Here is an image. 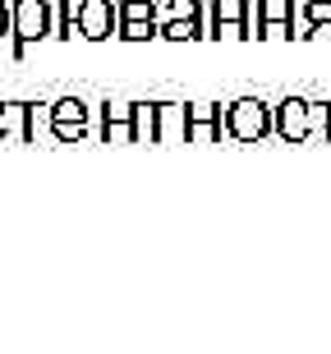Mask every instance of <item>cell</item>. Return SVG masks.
I'll list each match as a JSON object with an SVG mask.
<instances>
[{
	"mask_svg": "<svg viewBox=\"0 0 331 354\" xmlns=\"http://www.w3.org/2000/svg\"><path fill=\"white\" fill-rule=\"evenodd\" d=\"M225 133L235 143H263L267 133H276V106L258 102V97H239L225 106Z\"/></svg>",
	"mask_w": 331,
	"mask_h": 354,
	"instance_id": "1",
	"label": "cell"
},
{
	"mask_svg": "<svg viewBox=\"0 0 331 354\" xmlns=\"http://www.w3.org/2000/svg\"><path fill=\"white\" fill-rule=\"evenodd\" d=\"M55 32V5L51 0H14V60H23L28 46Z\"/></svg>",
	"mask_w": 331,
	"mask_h": 354,
	"instance_id": "2",
	"label": "cell"
},
{
	"mask_svg": "<svg viewBox=\"0 0 331 354\" xmlns=\"http://www.w3.org/2000/svg\"><path fill=\"white\" fill-rule=\"evenodd\" d=\"M88 124H93V106L83 102V97H60V102H51V133L60 143L88 138Z\"/></svg>",
	"mask_w": 331,
	"mask_h": 354,
	"instance_id": "3",
	"label": "cell"
},
{
	"mask_svg": "<svg viewBox=\"0 0 331 354\" xmlns=\"http://www.w3.org/2000/svg\"><path fill=\"white\" fill-rule=\"evenodd\" d=\"M120 32V5L115 0H79V37L106 41Z\"/></svg>",
	"mask_w": 331,
	"mask_h": 354,
	"instance_id": "4",
	"label": "cell"
},
{
	"mask_svg": "<svg viewBox=\"0 0 331 354\" xmlns=\"http://www.w3.org/2000/svg\"><path fill=\"white\" fill-rule=\"evenodd\" d=\"M276 133L285 143L313 138V102H308V97H285V102H276Z\"/></svg>",
	"mask_w": 331,
	"mask_h": 354,
	"instance_id": "5",
	"label": "cell"
},
{
	"mask_svg": "<svg viewBox=\"0 0 331 354\" xmlns=\"http://www.w3.org/2000/svg\"><path fill=\"white\" fill-rule=\"evenodd\" d=\"M138 102H102V143H138Z\"/></svg>",
	"mask_w": 331,
	"mask_h": 354,
	"instance_id": "6",
	"label": "cell"
},
{
	"mask_svg": "<svg viewBox=\"0 0 331 354\" xmlns=\"http://www.w3.org/2000/svg\"><path fill=\"white\" fill-rule=\"evenodd\" d=\"M225 133V111L212 102H193L189 106V143H216Z\"/></svg>",
	"mask_w": 331,
	"mask_h": 354,
	"instance_id": "7",
	"label": "cell"
},
{
	"mask_svg": "<svg viewBox=\"0 0 331 354\" xmlns=\"http://www.w3.org/2000/svg\"><path fill=\"white\" fill-rule=\"evenodd\" d=\"M157 143H189V106L157 102Z\"/></svg>",
	"mask_w": 331,
	"mask_h": 354,
	"instance_id": "8",
	"label": "cell"
},
{
	"mask_svg": "<svg viewBox=\"0 0 331 354\" xmlns=\"http://www.w3.org/2000/svg\"><path fill=\"white\" fill-rule=\"evenodd\" d=\"M258 14H263V37H299L290 0H258Z\"/></svg>",
	"mask_w": 331,
	"mask_h": 354,
	"instance_id": "9",
	"label": "cell"
},
{
	"mask_svg": "<svg viewBox=\"0 0 331 354\" xmlns=\"http://www.w3.org/2000/svg\"><path fill=\"white\" fill-rule=\"evenodd\" d=\"M299 37H331V0H304Z\"/></svg>",
	"mask_w": 331,
	"mask_h": 354,
	"instance_id": "10",
	"label": "cell"
},
{
	"mask_svg": "<svg viewBox=\"0 0 331 354\" xmlns=\"http://www.w3.org/2000/svg\"><path fill=\"white\" fill-rule=\"evenodd\" d=\"M161 37L166 41H198V37H207V24H202V14H166Z\"/></svg>",
	"mask_w": 331,
	"mask_h": 354,
	"instance_id": "11",
	"label": "cell"
},
{
	"mask_svg": "<svg viewBox=\"0 0 331 354\" xmlns=\"http://www.w3.org/2000/svg\"><path fill=\"white\" fill-rule=\"evenodd\" d=\"M41 129H51V102H23V143H37Z\"/></svg>",
	"mask_w": 331,
	"mask_h": 354,
	"instance_id": "12",
	"label": "cell"
},
{
	"mask_svg": "<svg viewBox=\"0 0 331 354\" xmlns=\"http://www.w3.org/2000/svg\"><path fill=\"white\" fill-rule=\"evenodd\" d=\"M115 37L120 41H152V37H161V24L157 19H120Z\"/></svg>",
	"mask_w": 331,
	"mask_h": 354,
	"instance_id": "13",
	"label": "cell"
},
{
	"mask_svg": "<svg viewBox=\"0 0 331 354\" xmlns=\"http://www.w3.org/2000/svg\"><path fill=\"white\" fill-rule=\"evenodd\" d=\"M74 32H79V0H60V5H55V32L51 37L69 41Z\"/></svg>",
	"mask_w": 331,
	"mask_h": 354,
	"instance_id": "14",
	"label": "cell"
},
{
	"mask_svg": "<svg viewBox=\"0 0 331 354\" xmlns=\"http://www.w3.org/2000/svg\"><path fill=\"white\" fill-rule=\"evenodd\" d=\"M133 124H138V143H157V102H138Z\"/></svg>",
	"mask_w": 331,
	"mask_h": 354,
	"instance_id": "15",
	"label": "cell"
},
{
	"mask_svg": "<svg viewBox=\"0 0 331 354\" xmlns=\"http://www.w3.org/2000/svg\"><path fill=\"white\" fill-rule=\"evenodd\" d=\"M14 129L23 133V102H0V138H10Z\"/></svg>",
	"mask_w": 331,
	"mask_h": 354,
	"instance_id": "16",
	"label": "cell"
},
{
	"mask_svg": "<svg viewBox=\"0 0 331 354\" xmlns=\"http://www.w3.org/2000/svg\"><path fill=\"white\" fill-rule=\"evenodd\" d=\"M14 32V0H0V37Z\"/></svg>",
	"mask_w": 331,
	"mask_h": 354,
	"instance_id": "17",
	"label": "cell"
},
{
	"mask_svg": "<svg viewBox=\"0 0 331 354\" xmlns=\"http://www.w3.org/2000/svg\"><path fill=\"white\" fill-rule=\"evenodd\" d=\"M327 143H331V120H327Z\"/></svg>",
	"mask_w": 331,
	"mask_h": 354,
	"instance_id": "18",
	"label": "cell"
}]
</instances>
